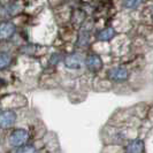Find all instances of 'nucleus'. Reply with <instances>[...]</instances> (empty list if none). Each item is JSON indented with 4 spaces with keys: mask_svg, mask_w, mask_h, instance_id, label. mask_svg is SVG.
I'll return each instance as SVG.
<instances>
[{
    "mask_svg": "<svg viewBox=\"0 0 153 153\" xmlns=\"http://www.w3.org/2000/svg\"><path fill=\"white\" fill-rule=\"evenodd\" d=\"M28 138H29V134L25 129H15L9 135L8 142L14 147H21V146L25 145Z\"/></svg>",
    "mask_w": 153,
    "mask_h": 153,
    "instance_id": "f257e3e1",
    "label": "nucleus"
},
{
    "mask_svg": "<svg viewBox=\"0 0 153 153\" xmlns=\"http://www.w3.org/2000/svg\"><path fill=\"white\" fill-rule=\"evenodd\" d=\"M16 121V114L12 109H5L0 112V128L8 129L13 127V124Z\"/></svg>",
    "mask_w": 153,
    "mask_h": 153,
    "instance_id": "f03ea898",
    "label": "nucleus"
},
{
    "mask_svg": "<svg viewBox=\"0 0 153 153\" xmlns=\"http://www.w3.org/2000/svg\"><path fill=\"white\" fill-rule=\"evenodd\" d=\"M128 77H129V71L123 67H114L108 70V78L111 81L121 83V82L127 81Z\"/></svg>",
    "mask_w": 153,
    "mask_h": 153,
    "instance_id": "7ed1b4c3",
    "label": "nucleus"
},
{
    "mask_svg": "<svg viewBox=\"0 0 153 153\" xmlns=\"http://www.w3.org/2000/svg\"><path fill=\"white\" fill-rule=\"evenodd\" d=\"M16 31V27L14 23L5 21L0 23V40H6L12 38Z\"/></svg>",
    "mask_w": 153,
    "mask_h": 153,
    "instance_id": "20e7f679",
    "label": "nucleus"
},
{
    "mask_svg": "<svg viewBox=\"0 0 153 153\" xmlns=\"http://www.w3.org/2000/svg\"><path fill=\"white\" fill-rule=\"evenodd\" d=\"M85 65L89 70L96 73L102 68V60L98 54H90L85 60Z\"/></svg>",
    "mask_w": 153,
    "mask_h": 153,
    "instance_id": "39448f33",
    "label": "nucleus"
},
{
    "mask_svg": "<svg viewBox=\"0 0 153 153\" xmlns=\"http://www.w3.org/2000/svg\"><path fill=\"white\" fill-rule=\"evenodd\" d=\"M83 63V58L82 55L78 53H74V54H69L68 56H66L65 59V65L66 67H68L70 69H78L81 68Z\"/></svg>",
    "mask_w": 153,
    "mask_h": 153,
    "instance_id": "423d86ee",
    "label": "nucleus"
},
{
    "mask_svg": "<svg viewBox=\"0 0 153 153\" xmlns=\"http://www.w3.org/2000/svg\"><path fill=\"white\" fill-rule=\"evenodd\" d=\"M144 149L145 146L142 139H134L127 146V153H143Z\"/></svg>",
    "mask_w": 153,
    "mask_h": 153,
    "instance_id": "0eeeda50",
    "label": "nucleus"
},
{
    "mask_svg": "<svg viewBox=\"0 0 153 153\" xmlns=\"http://www.w3.org/2000/svg\"><path fill=\"white\" fill-rule=\"evenodd\" d=\"M114 35L115 30L113 28H106V29L100 31L99 33H98V36H97V38L101 40V42H108V40H111L114 37Z\"/></svg>",
    "mask_w": 153,
    "mask_h": 153,
    "instance_id": "6e6552de",
    "label": "nucleus"
},
{
    "mask_svg": "<svg viewBox=\"0 0 153 153\" xmlns=\"http://www.w3.org/2000/svg\"><path fill=\"white\" fill-rule=\"evenodd\" d=\"M12 58L7 52H0V69H6L10 65Z\"/></svg>",
    "mask_w": 153,
    "mask_h": 153,
    "instance_id": "1a4fd4ad",
    "label": "nucleus"
},
{
    "mask_svg": "<svg viewBox=\"0 0 153 153\" xmlns=\"http://www.w3.org/2000/svg\"><path fill=\"white\" fill-rule=\"evenodd\" d=\"M16 153H38L36 147L32 145H23L17 149Z\"/></svg>",
    "mask_w": 153,
    "mask_h": 153,
    "instance_id": "9d476101",
    "label": "nucleus"
},
{
    "mask_svg": "<svg viewBox=\"0 0 153 153\" xmlns=\"http://www.w3.org/2000/svg\"><path fill=\"white\" fill-rule=\"evenodd\" d=\"M139 4H140V1H136V0H130V1H124V2H123V5L127 8H129V9L136 8Z\"/></svg>",
    "mask_w": 153,
    "mask_h": 153,
    "instance_id": "9b49d317",
    "label": "nucleus"
},
{
    "mask_svg": "<svg viewBox=\"0 0 153 153\" xmlns=\"http://www.w3.org/2000/svg\"><path fill=\"white\" fill-rule=\"evenodd\" d=\"M152 16H153V9H152Z\"/></svg>",
    "mask_w": 153,
    "mask_h": 153,
    "instance_id": "f8f14e48",
    "label": "nucleus"
}]
</instances>
